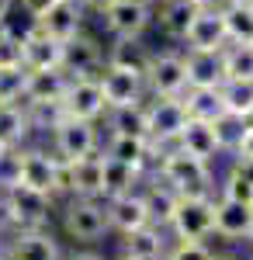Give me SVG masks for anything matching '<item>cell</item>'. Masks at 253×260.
I'll return each instance as SVG.
<instances>
[{
	"instance_id": "obj_1",
	"label": "cell",
	"mask_w": 253,
	"mask_h": 260,
	"mask_svg": "<svg viewBox=\"0 0 253 260\" xmlns=\"http://www.w3.org/2000/svg\"><path fill=\"white\" fill-rule=\"evenodd\" d=\"M156 177L167 187H174L180 198H198V194H215L212 163L184 153L180 146H163L156 156Z\"/></svg>"
},
{
	"instance_id": "obj_2",
	"label": "cell",
	"mask_w": 253,
	"mask_h": 260,
	"mask_svg": "<svg viewBox=\"0 0 253 260\" xmlns=\"http://www.w3.org/2000/svg\"><path fill=\"white\" fill-rule=\"evenodd\" d=\"M49 215H52V194H42L24 184H14L0 194V219L11 222L14 233L18 229H45Z\"/></svg>"
},
{
	"instance_id": "obj_3",
	"label": "cell",
	"mask_w": 253,
	"mask_h": 260,
	"mask_svg": "<svg viewBox=\"0 0 253 260\" xmlns=\"http://www.w3.org/2000/svg\"><path fill=\"white\" fill-rule=\"evenodd\" d=\"M62 229L77 243H98L111 229L104 198H73L70 194L66 208H62Z\"/></svg>"
},
{
	"instance_id": "obj_4",
	"label": "cell",
	"mask_w": 253,
	"mask_h": 260,
	"mask_svg": "<svg viewBox=\"0 0 253 260\" xmlns=\"http://www.w3.org/2000/svg\"><path fill=\"white\" fill-rule=\"evenodd\" d=\"M174 240H208L215 236V194H198V198H180L170 219Z\"/></svg>"
},
{
	"instance_id": "obj_5",
	"label": "cell",
	"mask_w": 253,
	"mask_h": 260,
	"mask_svg": "<svg viewBox=\"0 0 253 260\" xmlns=\"http://www.w3.org/2000/svg\"><path fill=\"white\" fill-rule=\"evenodd\" d=\"M21 184L56 198L59 191H66V160L45 149H21Z\"/></svg>"
},
{
	"instance_id": "obj_6",
	"label": "cell",
	"mask_w": 253,
	"mask_h": 260,
	"mask_svg": "<svg viewBox=\"0 0 253 260\" xmlns=\"http://www.w3.org/2000/svg\"><path fill=\"white\" fill-rule=\"evenodd\" d=\"M146 87H149V98H184V90H187V56L177 52V49L153 52Z\"/></svg>"
},
{
	"instance_id": "obj_7",
	"label": "cell",
	"mask_w": 253,
	"mask_h": 260,
	"mask_svg": "<svg viewBox=\"0 0 253 260\" xmlns=\"http://www.w3.org/2000/svg\"><path fill=\"white\" fill-rule=\"evenodd\" d=\"M52 142H56V156L59 160H80V156H90L101 153V132L98 121L87 118H59V125L52 128Z\"/></svg>"
},
{
	"instance_id": "obj_8",
	"label": "cell",
	"mask_w": 253,
	"mask_h": 260,
	"mask_svg": "<svg viewBox=\"0 0 253 260\" xmlns=\"http://www.w3.org/2000/svg\"><path fill=\"white\" fill-rule=\"evenodd\" d=\"M146 118H149V142L156 149L174 146L180 128L187 125V108L180 98H146Z\"/></svg>"
},
{
	"instance_id": "obj_9",
	"label": "cell",
	"mask_w": 253,
	"mask_h": 260,
	"mask_svg": "<svg viewBox=\"0 0 253 260\" xmlns=\"http://www.w3.org/2000/svg\"><path fill=\"white\" fill-rule=\"evenodd\" d=\"M153 14L156 7L149 0H115L101 14V21H104L111 39H142L146 28L153 24Z\"/></svg>"
},
{
	"instance_id": "obj_10",
	"label": "cell",
	"mask_w": 253,
	"mask_h": 260,
	"mask_svg": "<svg viewBox=\"0 0 253 260\" xmlns=\"http://www.w3.org/2000/svg\"><path fill=\"white\" fill-rule=\"evenodd\" d=\"M62 111L70 118H87V121L104 118L108 115V101H104L98 77H73L66 94H62Z\"/></svg>"
},
{
	"instance_id": "obj_11",
	"label": "cell",
	"mask_w": 253,
	"mask_h": 260,
	"mask_svg": "<svg viewBox=\"0 0 253 260\" xmlns=\"http://www.w3.org/2000/svg\"><path fill=\"white\" fill-rule=\"evenodd\" d=\"M101 90H104V101L108 108H125V104H142L149 98V87H146V77H139L132 70H121V66H108L98 73Z\"/></svg>"
},
{
	"instance_id": "obj_12",
	"label": "cell",
	"mask_w": 253,
	"mask_h": 260,
	"mask_svg": "<svg viewBox=\"0 0 253 260\" xmlns=\"http://www.w3.org/2000/svg\"><path fill=\"white\" fill-rule=\"evenodd\" d=\"M108 62V49L94 35L80 31L77 39L62 42V70L70 77H98Z\"/></svg>"
},
{
	"instance_id": "obj_13",
	"label": "cell",
	"mask_w": 253,
	"mask_h": 260,
	"mask_svg": "<svg viewBox=\"0 0 253 260\" xmlns=\"http://www.w3.org/2000/svg\"><path fill=\"white\" fill-rule=\"evenodd\" d=\"M229 45V28H226V14L222 7H201L187 28L184 49H198V52H222Z\"/></svg>"
},
{
	"instance_id": "obj_14",
	"label": "cell",
	"mask_w": 253,
	"mask_h": 260,
	"mask_svg": "<svg viewBox=\"0 0 253 260\" xmlns=\"http://www.w3.org/2000/svg\"><path fill=\"white\" fill-rule=\"evenodd\" d=\"M66 191L73 198H104V149L66 163Z\"/></svg>"
},
{
	"instance_id": "obj_15",
	"label": "cell",
	"mask_w": 253,
	"mask_h": 260,
	"mask_svg": "<svg viewBox=\"0 0 253 260\" xmlns=\"http://www.w3.org/2000/svg\"><path fill=\"white\" fill-rule=\"evenodd\" d=\"M108 205V222L118 236H129L142 225H149V205H146V194L142 191H125V194H115V198H104Z\"/></svg>"
},
{
	"instance_id": "obj_16",
	"label": "cell",
	"mask_w": 253,
	"mask_h": 260,
	"mask_svg": "<svg viewBox=\"0 0 253 260\" xmlns=\"http://www.w3.org/2000/svg\"><path fill=\"white\" fill-rule=\"evenodd\" d=\"M4 260H62V250L49 229H18L7 240Z\"/></svg>"
},
{
	"instance_id": "obj_17",
	"label": "cell",
	"mask_w": 253,
	"mask_h": 260,
	"mask_svg": "<svg viewBox=\"0 0 253 260\" xmlns=\"http://www.w3.org/2000/svg\"><path fill=\"white\" fill-rule=\"evenodd\" d=\"M174 146H180L184 153H191L198 160H208V163H212L218 153H226L218 121H205V118H187V125L180 128V136H177Z\"/></svg>"
},
{
	"instance_id": "obj_18",
	"label": "cell",
	"mask_w": 253,
	"mask_h": 260,
	"mask_svg": "<svg viewBox=\"0 0 253 260\" xmlns=\"http://www.w3.org/2000/svg\"><path fill=\"white\" fill-rule=\"evenodd\" d=\"M253 229V205L236 198H215V236L222 240H246Z\"/></svg>"
},
{
	"instance_id": "obj_19",
	"label": "cell",
	"mask_w": 253,
	"mask_h": 260,
	"mask_svg": "<svg viewBox=\"0 0 253 260\" xmlns=\"http://www.w3.org/2000/svg\"><path fill=\"white\" fill-rule=\"evenodd\" d=\"M83 14L87 11L80 7L77 0H59V4H52L39 18V31H45L49 39H56V42H70L83 31Z\"/></svg>"
},
{
	"instance_id": "obj_20",
	"label": "cell",
	"mask_w": 253,
	"mask_h": 260,
	"mask_svg": "<svg viewBox=\"0 0 253 260\" xmlns=\"http://www.w3.org/2000/svg\"><path fill=\"white\" fill-rule=\"evenodd\" d=\"M70 73L56 66V70H28V90H24V104L35 108V104H59L66 87H70Z\"/></svg>"
},
{
	"instance_id": "obj_21",
	"label": "cell",
	"mask_w": 253,
	"mask_h": 260,
	"mask_svg": "<svg viewBox=\"0 0 253 260\" xmlns=\"http://www.w3.org/2000/svg\"><path fill=\"white\" fill-rule=\"evenodd\" d=\"M121 253L132 260H167V229H160V225H142L136 233H129V236H121Z\"/></svg>"
},
{
	"instance_id": "obj_22",
	"label": "cell",
	"mask_w": 253,
	"mask_h": 260,
	"mask_svg": "<svg viewBox=\"0 0 253 260\" xmlns=\"http://www.w3.org/2000/svg\"><path fill=\"white\" fill-rule=\"evenodd\" d=\"M21 62L24 70H56L62 66V42L49 39L45 31H31L21 42Z\"/></svg>"
},
{
	"instance_id": "obj_23",
	"label": "cell",
	"mask_w": 253,
	"mask_h": 260,
	"mask_svg": "<svg viewBox=\"0 0 253 260\" xmlns=\"http://www.w3.org/2000/svg\"><path fill=\"white\" fill-rule=\"evenodd\" d=\"M153 153H160V149H156L146 136H111L108 146H104V156L129 163V167H136V170H146V163L156 160Z\"/></svg>"
},
{
	"instance_id": "obj_24",
	"label": "cell",
	"mask_w": 253,
	"mask_h": 260,
	"mask_svg": "<svg viewBox=\"0 0 253 260\" xmlns=\"http://www.w3.org/2000/svg\"><path fill=\"white\" fill-rule=\"evenodd\" d=\"M187 87H222L226 83V66L222 52H198L187 49Z\"/></svg>"
},
{
	"instance_id": "obj_25",
	"label": "cell",
	"mask_w": 253,
	"mask_h": 260,
	"mask_svg": "<svg viewBox=\"0 0 253 260\" xmlns=\"http://www.w3.org/2000/svg\"><path fill=\"white\" fill-rule=\"evenodd\" d=\"M198 11H201V7H195L191 0H163V4H156V18H160L163 35L170 42H184Z\"/></svg>"
},
{
	"instance_id": "obj_26",
	"label": "cell",
	"mask_w": 253,
	"mask_h": 260,
	"mask_svg": "<svg viewBox=\"0 0 253 260\" xmlns=\"http://www.w3.org/2000/svg\"><path fill=\"white\" fill-rule=\"evenodd\" d=\"M149 62H153V49L142 39H115L108 49V66H121V70H132L139 77L149 73Z\"/></svg>"
},
{
	"instance_id": "obj_27",
	"label": "cell",
	"mask_w": 253,
	"mask_h": 260,
	"mask_svg": "<svg viewBox=\"0 0 253 260\" xmlns=\"http://www.w3.org/2000/svg\"><path fill=\"white\" fill-rule=\"evenodd\" d=\"M180 101H184V108H187L191 118H205V121H222L226 118L222 87H187Z\"/></svg>"
},
{
	"instance_id": "obj_28",
	"label": "cell",
	"mask_w": 253,
	"mask_h": 260,
	"mask_svg": "<svg viewBox=\"0 0 253 260\" xmlns=\"http://www.w3.org/2000/svg\"><path fill=\"white\" fill-rule=\"evenodd\" d=\"M0 31L14 42H24L31 31H39V18L24 0H4L0 4Z\"/></svg>"
},
{
	"instance_id": "obj_29",
	"label": "cell",
	"mask_w": 253,
	"mask_h": 260,
	"mask_svg": "<svg viewBox=\"0 0 253 260\" xmlns=\"http://www.w3.org/2000/svg\"><path fill=\"white\" fill-rule=\"evenodd\" d=\"M31 111L28 104H0V142L4 146H21L31 132Z\"/></svg>"
},
{
	"instance_id": "obj_30",
	"label": "cell",
	"mask_w": 253,
	"mask_h": 260,
	"mask_svg": "<svg viewBox=\"0 0 253 260\" xmlns=\"http://www.w3.org/2000/svg\"><path fill=\"white\" fill-rule=\"evenodd\" d=\"M142 194H146V205H149V222L170 233V219H174V208H177V201H180V194H177L174 187H167L160 177Z\"/></svg>"
},
{
	"instance_id": "obj_31",
	"label": "cell",
	"mask_w": 253,
	"mask_h": 260,
	"mask_svg": "<svg viewBox=\"0 0 253 260\" xmlns=\"http://www.w3.org/2000/svg\"><path fill=\"white\" fill-rule=\"evenodd\" d=\"M108 128H111V136H146L149 139L146 101L142 104H125V108H108Z\"/></svg>"
},
{
	"instance_id": "obj_32",
	"label": "cell",
	"mask_w": 253,
	"mask_h": 260,
	"mask_svg": "<svg viewBox=\"0 0 253 260\" xmlns=\"http://www.w3.org/2000/svg\"><path fill=\"white\" fill-rule=\"evenodd\" d=\"M222 101H226V115L239 121H253V80H226Z\"/></svg>"
},
{
	"instance_id": "obj_33",
	"label": "cell",
	"mask_w": 253,
	"mask_h": 260,
	"mask_svg": "<svg viewBox=\"0 0 253 260\" xmlns=\"http://www.w3.org/2000/svg\"><path fill=\"white\" fill-rule=\"evenodd\" d=\"M226 80H253V42H229L222 49Z\"/></svg>"
},
{
	"instance_id": "obj_34",
	"label": "cell",
	"mask_w": 253,
	"mask_h": 260,
	"mask_svg": "<svg viewBox=\"0 0 253 260\" xmlns=\"http://www.w3.org/2000/svg\"><path fill=\"white\" fill-rule=\"evenodd\" d=\"M142 177V170L136 167H129V163L121 160H111V156H104V198H115V194H125V191H132Z\"/></svg>"
},
{
	"instance_id": "obj_35",
	"label": "cell",
	"mask_w": 253,
	"mask_h": 260,
	"mask_svg": "<svg viewBox=\"0 0 253 260\" xmlns=\"http://www.w3.org/2000/svg\"><path fill=\"white\" fill-rule=\"evenodd\" d=\"M222 14H226L229 42H253V4L226 0L222 4Z\"/></svg>"
},
{
	"instance_id": "obj_36",
	"label": "cell",
	"mask_w": 253,
	"mask_h": 260,
	"mask_svg": "<svg viewBox=\"0 0 253 260\" xmlns=\"http://www.w3.org/2000/svg\"><path fill=\"white\" fill-rule=\"evenodd\" d=\"M28 70L24 66H0V104H24Z\"/></svg>"
},
{
	"instance_id": "obj_37",
	"label": "cell",
	"mask_w": 253,
	"mask_h": 260,
	"mask_svg": "<svg viewBox=\"0 0 253 260\" xmlns=\"http://www.w3.org/2000/svg\"><path fill=\"white\" fill-rule=\"evenodd\" d=\"M14 184H21V146L7 149V153L0 156V194H4L7 187H14Z\"/></svg>"
},
{
	"instance_id": "obj_38",
	"label": "cell",
	"mask_w": 253,
	"mask_h": 260,
	"mask_svg": "<svg viewBox=\"0 0 253 260\" xmlns=\"http://www.w3.org/2000/svg\"><path fill=\"white\" fill-rule=\"evenodd\" d=\"M167 260H215V253L201 240H177L170 246Z\"/></svg>"
},
{
	"instance_id": "obj_39",
	"label": "cell",
	"mask_w": 253,
	"mask_h": 260,
	"mask_svg": "<svg viewBox=\"0 0 253 260\" xmlns=\"http://www.w3.org/2000/svg\"><path fill=\"white\" fill-rule=\"evenodd\" d=\"M222 198H236V201H250L253 205V184H246L243 177H236L233 170L222 180Z\"/></svg>"
},
{
	"instance_id": "obj_40",
	"label": "cell",
	"mask_w": 253,
	"mask_h": 260,
	"mask_svg": "<svg viewBox=\"0 0 253 260\" xmlns=\"http://www.w3.org/2000/svg\"><path fill=\"white\" fill-rule=\"evenodd\" d=\"M0 66H24L21 62V42L7 39L4 31H0Z\"/></svg>"
},
{
	"instance_id": "obj_41",
	"label": "cell",
	"mask_w": 253,
	"mask_h": 260,
	"mask_svg": "<svg viewBox=\"0 0 253 260\" xmlns=\"http://www.w3.org/2000/svg\"><path fill=\"white\" fill-rule=\"evenodd\" d=\"M233 170L236 177H243L246 184H253V156H239V153H233Z\"/></svg>"
},
{
	"instance_id": "obj_42",
	"label": "cell",
	"mask_w": 253,
	"mask_h": 260,
	"mask_svg": "<svg viewBox=\"0 0 253 260\" xmlns=\"http://www.w3.org/2000/svg\"><path fill=\"white\" fill-rule=\"evenodd\" d=\"M233 153H239V156H253V121L243 125V132H239V139H236Z\"/></svg>"
},
{
	"instance_id": "obj_43",
	"label": "cell",
	"mask_w": 253,
	"mask_h": 260,
	"mask_svg": "<svg viewBox=\"0 0 253 260\" xmlns=\"http://www.w3.org/2000/svg\"><path fill=\"white\" fill-rule=\"evenodd\" d=\"M77 4L83 7V11H90V14H104V11H108L115 0H77Z\"/></svg>"
},
{
	"instance_id": "obj_44",
	"label": "cell",
	"mask_w": 253,
	"mask_h": 260,
	"mask_svg": "<svg viewBox=\"0 0 253 260\" xmlns=\"http://www.w3.org/2000/svg\"><path fill=\"white\" fill-rule=\"evenodd\" d=\"M24 4L31 7V14H35V18H42V14H45L52 4H59V0H24Z\"/></svg>"
},
{
	"instance_id": "obj_45",
	"label": "cell",
	"mask_w": 253,
	"mask_h": 260,
	"mask_svg": "<svg viewBox=\"0 0 253 260\" xmlns=\"http://www.w3.org/2000/svg\"><path fill=\"white\" fill-rule=\"evenodd\" d=\"M66 260H104V257H98V253H90V250H83V253H73V257H66Z\"/></svg>"
},
{
	"instance_id": "obj_46",
	"label": "cell",
	"mask_w": 253,
	"mask_h": 260,
	"mask_svg": "<svg viewBox=\"0 0 253 260\" xmlns=\"http://www.w3.org/2000/svg\"><path fill=\"white\" fill-rule=\"evenodd\" d=\"M191 4H195V7H222L226 0H191Z\"/></svg>"
},
{
	"instance_id": "obj_47",
	"label": "cell",
	"mask_w": 253,
	"mask_h": 260,
	"mask_svg": "<svg viewBox=\"0 0 253 260\" xmlns=\"http://www.w3.org/2000/svg\"><path fill=\"white\" fill-rule=\"evenodd\" d=\"M4 250H7V243H4V240H0V260H4Z\"/></svg>"
},
{
	"instance_id": "obj_48",
	"label": "cell",
	"mask_w": 253,
	"mask_h": 260,
	"mask_svg": "<svg viewBox=\"0 0 253 260\" xmlns=\"http://www.w3.org/2000/svg\"><path fill=\"white\" fill-rule=\"evenodd\" d=\"M7 149H11V146H4V142H0V156H4V153H7Z\"/></svg>"
},
{
	"instance_id": "obj_49",
	"label": "cell",
	"mask_w": 253,
	"mask_h": 260,
	"mask_svg": "<svg viewBox=\"0 0 253 260\" xmlns=\"http://www.w3.org/2000/svg\"><path fill=\"white\" fill-rule=\"evenodd\" d=\"M246 243H250V246H253V229H250V236H246Z\"/></svg>"
},
{
	"instance_id": "obj_50",
	"label": "cell",
	"mask_w": 253,
	"mask_h": 260,
	"mask_svg": "<svg viewBox=\"0 0 253 260\" xmlns=\"http://www.w3.org/2000/svg\"><path fill=\"white\" fill-rule=\"evenodd\" d=\"M215 260H239V257H215Z\"/></svg>"
},
{
	"instance_id": "obj_51",
	"label": "cell",
	"mask_w": 253,
	"mask_h": 260,
	"mask_svg": "<svg viewBox=\"0 0 253 260\" xmlns=\"http://www.w3.org/2000/svg\"><path fill=\"white\" fill-rule=\"evenodd\" d=\"M149 4H153V7H156V4H163V0H149Z\"/></svg>"
},
{
	"instance_id": "obj_52",
	"label": "cell",
	"mask_w": 253,
	"mask_h": 260,
	"mask_svg": "<svg viewBox=\"0 0 253 260\" xmlns=\"http://www.w3.org/2000/svg\"><path fill=\"white\" fill-rule=\"evenodd\" d=\"M118 260H132V257H125V253H121V257H118Z\"/></svg>"
},
{
	"instance_id": "obj_53",
	"label": "cell",
	"mask_w": 253,
	"mask_h": 260,
	"mask_svg": "<svg viewBox=\"0 0 253 260\" xmlns=\"http://www.w3.org/2000/svg\"><path fill=\"white\" fill-rule=\"evenodd\" d=\"M239 4H253V0H239Z\"/></svg>"
},
{
	"instance_id": "obj_54",
	"label": "cell",
	"mask_w": 253,
	"mask_h": 260,
	"mask_svg": "<svg viewBox=\"0 0 253 260\" xmlns=\"http://www.w3.org/2000/svg\"><path fill=\"white\" fill-rule=\"evenodd\" d=\"M0 4H4V0H0Z\"/></svg>"
},
{
	"instance_id": "obj_55",
	"label": "cell",
	"mask_w": 253,
	"mask_h": 260,
	"mask_svg": "<svg viewBox=\"0 0 253 260\" xmlns=\"http://www.w3.org/2000/svg\"><path fill=\"white\" fill-rule=\"evenodd\" d=\"M250 260H253V257H250Z\"/></svg>"
}]
</instances>
